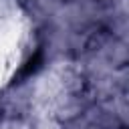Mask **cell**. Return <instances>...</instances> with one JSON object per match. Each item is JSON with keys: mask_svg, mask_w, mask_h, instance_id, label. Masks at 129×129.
<instances>
[{"mask_svg": "<svg viewBox=\"0 0 129 129\" xmlns=\"http://www.w3.org/2000/svg\"><path fill=\"white\" fill-rule=\"evenodd\" d=\"M40 62H42V52L36 50V52H34V54L22 64V69L18 71V79H24V77H30L32 73H36L38 67H40Z\"/></svg>", "mask_w": 129, "mask_h": 129, "instance_id": "cell-1", "label": "cell"}]
</instances>
